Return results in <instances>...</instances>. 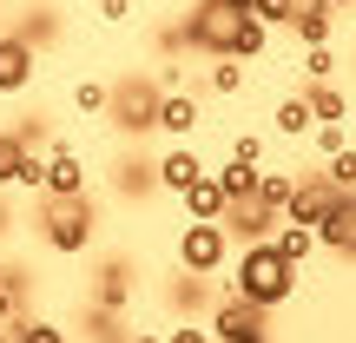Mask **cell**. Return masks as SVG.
<instances>
[{"label":"cell","mask_w":356,"mask_h":343,"mask_svg":"<svg viewBox=\"0 0 356 343\" xmlns=\"http://www.w3.org/2000/svg\"><path fill=\"white\" fill-rule=\"evenodd\" d=\"M317 244L337 251V257H356V191H337V205L323 212V225H317Z\"/></svg>","instance_id":"11"},{"label":"cell","mask_w":356,"mask_h":343,"mask_svg":"<svg viewBox=\"0 0 356 343\" xmlns=\"http://www.w3.org/2000/svg\"><path fill=\"white\" fill-rule=\"evenodd\" d=\"M40 231L60 257H79L99 231V212H92V198H40Z\"/></svg>","instance_id":"3"},{"label":"cell","mask_w":356,"mask_h":343,"mask_svg":"<svg viewBox=\"0 0 356 343\" xmlns=\"http://www.w3.org/2000/svg\"><path fill=\"white\" fill-rule=\"evenodd\" d=\"M310 139H317V152H323V159H337V152L350 145V126H343V119H330V126H317Z\"/></svg>","instance_id":"27"},{"label":"cell","mask_w":356,"mask_h":343,"mask_svg":"<svg viewBox=\"0 0 356 343\" xmlns=\"http://www.w3.org/2000/svg\"><path fill=\"white\" fill-rule=\"evenodd\" d=\"M132 13V0H99V20H126Z\"/></svg>","instance_id":"33"},{"label":"cell","mask_w":356,"mask_h":343,"mask_svg":"<svg viewBox=\"0 0 356 343\" xmlns=\"http://www.w3.org/2000/svg\"><path fill=\"white\" fill-rule=\"evenodd\" d=\"M13 343H66L53 324H13Z\"/></svg>","instance_id":"30"},{"label":"cell","mask_w":356,"mask_h":343,"mask_svg":"<svg viewBox=\"0 0 356 343\" xmlns=\"http://www.w3.org/2000/svg\"><path fill=\"white\" fill-rule=\"evenodd\" d=\"M231 159L238 166H264V132H238L231 139Z\"/></svg>","instance_id":"28"},{"label":"cell","mask_w":356,"mask_h":343,"mask_svg":"<svg viewBox=\"0 0 356 343\" xmlns=\"http://www.w3.org/2000/svg\"><path fill=\"white\" fill-rule=\"evenodd\" d=\"M270 244H277V251L291 257L297 271H304V257L317 251V231H310V225H277V231H270Z\"/></svg>","instance_id":"18"},{"label":"cell","mask_w":356,"mask_h":343,"mask_svg":"<svg viewBox=\"0 0 356 343\" xmlns=\"http://www.w3.org/2000/svg\"><path fill=\"white\" fill-rule=\"evenodd\" d=\"M152 172H159V185H165V191H178V198H185V191H191V185L204 178V159L191 152V145H172V152L159 159Z\"/></svg>","instance_id":"13"},{"label":"cell","mask_w":356,"mask_h":343,"mask_svg":"<svg viewBox=\"0 0 356 343\" xmlns=\"http://www.w3.org/2000/svg\"><path fill=\"white\" fill-rule=\"evenodd\" d=\"M13 185L40 191V185H47V159H40V152H26V166H20V178H13Z\"/></svg>","instance_id":"32"},{"label":"cell","mask_w":356,"mask_h":343,"mask_svg":"<svg viewBox=\"0 0 356 343\" xmlns=\"http://www.w3.org/2000/svg\"><path fill=\"white\" fill-rule=\"evenodd\" d=\"M304 99H310V113H317V126H330V119H350V99H343V86H330V79H317V86H310Z\"/></svg>","instance_id":"16"},{"label":"cell","mask_w":356,"mask_h":343,"mask_svg":"<svg viewBox=\"0 0 356 343\" xmlns=\"http://www.w3.org/2000/svg\"><path fill=\"white\" fill-rule=\"evenodd\" d=\"M323 178H330L337 191H356V145H343L337 159H323Z\"/></svg>","instance_id":"21"},{"label":"cell","mask_w":356,"mask_h":343,"mask_svg":"<svg viewBox=\"0 0 356 343\" xmlns=\"http://www.w3.org/2000/svg\"><path fill=\"white\" fill-rule=\"evenodd\" d=\"M178 40L211 60H257L270 47V26L251 20L244 7H225V0H191V13L178 20Z\"/></svg>","instance_id":"1"},{"label":"cell","mask_w":356,"mask_h":343,"mask_svg":"<svg viewBox=\"0 0 356 343\" xmlns=\"http://www.w3.org/2000/svg\"><path fill=\"white\" fill-rule=\"evenodd\" d=\"M20 310V271H0V324H13Z\"/></svg>","instance_id":"29"},{"label":"cell","mask_w":356,"mask_h":343,"mask_svg":"<svg viewBox=\"0 0 356 343\" xmlns=\"http://www.w3.org/2000/svg\"><path fill=\"white\" fill-rule=\"evenodd\" d=\"M172 7H191V0H172Z\"/></svg>","instance_id":"39"},{"label":"cell","mask_w":356,"mask_h":343,"mask_svg":"<svg viewBox=\"0 0 356 343\" xmlns=\"http://www.w3.org/2000/svg\"><path fill=\"white\" fill-rule=\"evenodd\" d=\"M211 178L225 185V198H251V185H257V166H238V159H225V166H218Z\"/></svg>","instance_id":"20"},{"label":"cell","mask_w":356,"mask_h":343,"mask_svg":"<svg viewBox=\"0 0 356 343\" xmlns=\"http://www.w3.org/2000/svg\"><path fill=\"white\" fill-rule=\"evenodd\" d=\"M304 79L317 86V79H337V53L330 47H304Z\"/></svg>","instance_id":"25"},{"label":"cell","mask_w":356,"mask_h":343,"mask_svg":"<svg viewBox=\"0 0 356 343\" xmlns=\"http://www.w3.org/2000/svg\"><path fill=\"white\" fill-rule=\"evenodd\" d=\"M26 166V145H20V132H0V185H13Z\"/></svg>","instance_id":"22"},{"label":"cell","mask_w":356,"mask_h":343,"mask_svg":"<svg viewBox=\"0 0 356 343\" xmlns=\"http://www.w3.org/2000/svg\"><path fill=\"white\" fill-rule=\"evenodd\" d=\"M73 106H79V113H106V106H113V86H106V79H79Z\"/></svg>","instance_id":"23"},{"label":"cell","mask_w":356,"mask_h":343,"mask_svg":"<svg viewBox=\"0 0 356 343\" xmlns=\"http://www.w3.org/2000/svg\"><path fill=\"white\" fill-rule=\"evenodd\" d=\"M126 343H165V330H132Z\"/></svg>","instance_id":"34"},{"label":"cell","mask_w":356,"mask_h":343,"mask_svg":"<svg viewBox=\"0 0 356 343\" xmlns=\"http://www.w3.org/2000/svg\"><path fill=\"white\" fill-rule=\"evenodd\" d=\"M198 99H191V93H178V86H165V99H159V126L152 132H165V139H178V145H185L191 139V132H198Z\"/></svg>","instance_id":"12"},{"label":"cell","mask_w":356,"mask_h":343,"mask_svg":"<svg viewBox=\"0 0 356 343\" xmlns=\"http://www.w3.org/2000/svg\"><path fill=\"white\" fill-rule=\"evenodd\" d=\"M225 257H231L225 225H185L178 231V271L185 278H211V271H225Z\"/></svg>","instance_id":"5"},{"label":"cell","mask_w":356,"mask_h":343,"mask_svg":"<svg viewBox=\"0 0 356 343\" xmlns=\"http://www.w3.org/2000/svg\"><path fill=\"white\" fill-rule=\"evenodd\" d=\"M0 343H13V330H0Z\"/></svg>","instance_id":"38"},{"label":"cell","mask_w":356,"mask_h":343,"mask_svg":"<svg viewBox=\"0 0 356 343\" xmlns=\"http://www.w3.org/2000/svg\"><path fill=\"white\" fill-rule=\"evenodd\" d=\"M291 191H297V172H270V166H257V185H251V198L264 205V212H277V218H284Z\"/></svg>","instance_id":"15"},{"label":"cell","mask_w":356,"mask_h":343,"mask_svg":"<svg viewBox=\"0 0 356 343\" xmlns=\"http://www.w3.org/2000/svg\"><path fill=\"white\" fill-rule=\"evenodd\" d=\"M251 20H264V26H291V20H297V0H251Z\"/></svg>","instance_id":"24"},{"label":"cell","mask_w":356,"mask_h":343,"mask_svg":"<svg viewBox=\"0 0 356 343\" xmlns=\"http://www.w3.org/2000/svg\"><path fill=\"white\" fill-rule=\"evenodd\" d=\"M218 225H225V238H244V244H264L270 231L284 225V218H277V212H264V205H257V198H231Z\"/></svg>","instance_id":"10"},{"label":"cell","mask_w":356,"mask_h":343,"mask_svg":"<svg viewBox=\"0 0 356 343\" xmlns=\"http://www.w3.org/2000/svg\"><path fill=\"white\" fill-rule=\"evenodd\" d=\"M343 126H350V139H356V106H350V119H343Z\"/></svg>","instance_id":"36"},{"label":"cell","mask_w":356,"mask_h":343,"mask_svg":"<svg viewBox=\"0 0 356 343\" xmlns=\"http://www.w3.org/2000/svg\"><path fill=\"white\" fill-rule=\"evenodd\" d=\"M165 86H172L165 73H159V79H119V86H113V106H106V113H113V126H119V132H152V126H159V99H165Z\"/></svg>","instance_id":"4"},{"label":"cell","mask_w":356,"mask_h":343,"mask_svg":"<svg viewBox=\"0 0 356 343\" xmlns=\"http://www.w3.org/2000/svg\"><path fill=\"white\" fill-rule=\"evenodd\" d=\"M231 297H244V304H257V310L291 304V297H297V264L270 238L264 244H244L238 264H231Z\"/></svg>","instance_id":"2"},{"label":"cell","mask_w":356,"mask_h":343,"mask_svg":"<svg viewBox=\"0 0 356 343\" xmlns=\"http://www.w3.org/2000/svg\"><path fill=\"white\" fill-rule=\"evenodd\" d=\"M33 66H40V47L26 33H0V93H26L33 86Z\"/></svg>","instance_id":"9"},{"label":"cell","mask_w":356,"mask_h":343,"mask_svg":"<svg viewBox=\"0 0 356 343\" xmlns=\"http://www.w3.org/2000/svg\"><path fill=\"white\" fill-rule=\"evenodd\" d=\"M343 7H356V0H330V13H343Z\"/></svg>","instance_id":"35"},{"label":"cell","mask_w":356,"mask_h":343,"mask_svg":"<svg viewBox=\"0 0 356 343\" xmlns=\"http://www.w3.org/2000/svg\"><path fill=\"white\" fill-rule=\"evenodd\" d=\"M225 7H244V13H251V0H225Z\"/></svg>","instance_id":"37"},{"label":"cell","mask_w":356,"mask_h":343,"mask_svg":"<svg viewBox=\"0 0 356 343\" xmlns=\"http://www.w3.org/2000/svg\"><path fill=\"white\" fill-rule=\"evenodd\" d=\"M126 291H132V284H126V264L113 257V264L99 271V284H92V304H99V310H119V304H126Z\"/></svg>","instance_id":"19"},{"label":"cell","mask_w":356,"mask_h":343,"mask_svg":"<svg viewBox=\"0 0 356 343\" xmlns=\"http://www.w3.org/2000/svg\"><path fill=\"white\" fill-rule=\"evenodd\" d=\"M330 205H337V185H330V178H323V172H310V178H297L291 205H284V225H310V231H317Z\"/></svg>","instance_id":"7"},{"label":"cell","mask_w":356,"mask_h":343,"mask_svg":"<svg viewBox=\"0 0 356 343\" xmlns=\"http://www.w3.org/2000/svg\"><path fill=\"white\" fill-rule=\"evenodd\" d=\"M350 13H356V7H350Z\"/></svg>","instance_id":"40"},{"label":"cell","mask_w":356,"mask_h":343,"mask_svg":"<svg viewBox=\"0 0 356 343\" xmlns=\"http://www.w3.org/2000/svg\"><path fill=\"white\" fill-rule=\"evenodd\" d=\"M211 93H225V99H231V93H244V60H218L211 66Z\"/></svg>","instance_id":"26"},{"label":"cell","mask_w":356,"mask_h":343,"mask_svg":"<svg viewBox=\"0 0 356 343\" xmlns=\"http://www.w3.org/2000/svg\"><path fill=\"white\" fill-rule=\"evenodd\" d=\"M225 205H231V198H225V185L204 172L198 185L185 191V225H218V218H225Z\"/></svg>","instance_id":"14"},{"label":"cell","mask_w":356,"mask_h":343,"mask_svg":"<svg viewBox=\"0 0 356 343\" xmlns=\"http://www.w3.org/2000/svg\"><path fill=\"white\" fill-rule=\"evenodd\" d=\"M40 198H86V159H79L73 145H53L47 152V185H40Z\"/></svg>","instance_id":"8"},{"label":"cell","mask_w":356,"mask_h":343,"mask_svg":"<svg viewBox=\"0 0 356 343\" xmlns=\"http://www.w3.org/2000/svg\"><path fill=\"white\" fill-rule=\"evenodd\" d=\"M277 132H284V139H304V132H317V113H310L304 93H291V99L277 106Z\"/></svg>","instance_id":"17"},{"label":"cell","mask_w":356,"mask_h":343,"mask_svg":"<svg viewBox=\"0 0 356 343\" xmlns=\"http://www.w3.org/2000/svg\"><path fill=\"white\" fill-rule=\"evenodd\" d=\"M165 343H218V337H211V324H172Z\"/></svg>","instance_id":"31"},{"label":"cell","mask_w":356,"mask_h":343,"mask_svg":"<svg viewBox=\"0 0 356 343\" xmlns=\"http://www.w3.org/2000/svg\"><path fill=\"white\" fill-rule=\"evenodd\" d=\"M211 337L218 343H270L264 337V310L244 304V297H225V304L211 310Z\"/></svg>","instance_id":"6"}]
</instances>
